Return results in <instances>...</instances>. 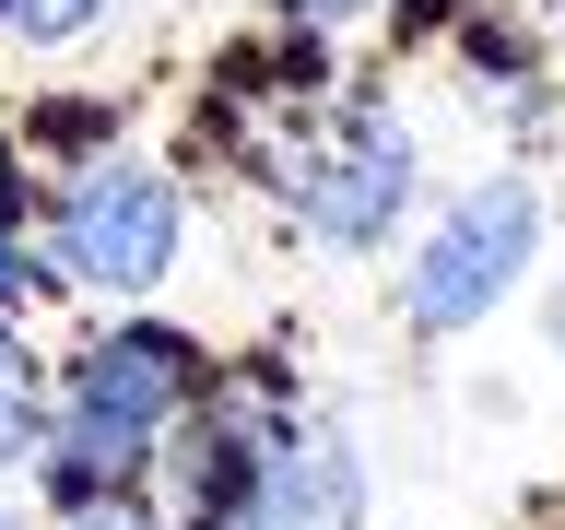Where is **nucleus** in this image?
<instances>
[{
	"instance_id": "12",
	"label": "nucleus",
	"mask_w": 565,
	"mask_h": 530,
	"mask_svg": "<svg viewBox=\"0 0 565 530\" xmlns=\"http://www.w3.org/2000/svg\"><path fill=\"white\" fill-rule=\"evenodd\" d=\"M0 530H24V519H12V507H0Z\"/></svg>"
},
{
	"instance_id": "1",
	"label": "nucleus",
	"mask_w": 565,
	"mask_h": 530,
	"mask_svg": "<svg viewBox=\"0 0 565 530\" xmlns=\"http://www.w3.org/2000/svg\"><path fill=\"white\" fill-rule=\"evenodd\" d=\"M189 389H201V353L177 342V330H118L71 365L60 389V484L95 495L118 471H141V448L189 413Z\"/></svg>"
},
{
	"instance_id": "2",
	"label": "nucleus",
	"mask_w": 565,
	"mask_h": 530,
	"mask_svg": "<svg viewBox=\"0 0 565 530\" xmlns=\"http://www.w3.org/2000/svg\"><path fill=\"white\" fill-rule=\"evenodd\" d=\"M530 247H542V201H530L519 177H483L471 201H448V224L413 247V318L424 330H459V318H483L507 283L530 272Z\"/></svg>"
},
{
	"instance_id": "4",
	"label": "nucleus",
	"mask_w": 565,
	"mask_h": 530,
	"mask_svg": "<svg viewBox=\"0 0 565 530\" xmlns=\"http://www.w3.org/2000/svg\"><path fill=\"white\" fill-rule=\"evenodd\" d=\"M295 201H307V224L330 247H365L388 212L413 201V141L388 130V118H342L330 141L295 153Z\"/></svg>"
},
{
	"instance_id": "9",
	"label": "nucleus",
	"mask_w": 565,
	"mask_h": 530,
	"mask_svg": "<svg viewBox=\"0 0 565 530\" xmlns=\"http://www.w3.org/2000/svg\"><path fill=\"white\" fill-rule=\"evenodd\" d=\"M71 530H141V519H130V507H83Z\"/></svg>"
},
{
	"instance_id": "10",
	"label": "nucleus",
	"mask_w": 565,
	"mask_h": 530,
	"mask_svg": "<svg viewBox=\"0 0 565 530\" xmlns=\"http://www.w3.org/2000/svg\"><path fill=\"white\" fill-rule=\"evenodd\" d=\"M12 295H24V259H12V247H0V307H12Z\"/></svg>"
},
{
	"instance_id": "11",
	"label": "nucleus",
	"mask_w": 565,
	"mask_h": 530,
	"mask_svg": "<svg viewBox=\"0 0 565 530\" xmlns=\"http://www.w3.org/2000/svg\"><path fill=\"white\" fill-rule=\"evenodd\" d=\"M0 212H12V166H0Z\"/></svg>"
},
{
	"instance_id": "3",
	"label": "nucleus",
	"mask_w": 565,
	"mask_h": 530,
	"mask_svg": "<svg viewBox=\"0 0 565 530\" xmlns=\"http://www.w3.org/2000/svg\"><path fill=\"white\" fill-rule=\"evenodd\" d=\"M166 259H177V201H166V177H141V166L71 177V201H60V272H71V283H95V295H141Z\"/></svg>"
},
{
	"instance_id": "8",
	"label": "nucleus",
	"mask_w": 565,
	"mask_h": 530,
	"mask_svg": "<svg viewBox=\"0 0 565 530\" xmlns=\"http://www.w3.org/2000/svg\"><path fill=\"white\" fill-rule=\"evenodd\" d=\"M282 12H307V24H353V12H377V0H282Z\"/></svg>"
},
{
	"instance_id": "13",
	"label": "nucleus",
	"mask_w": 565,
	"mask_h": 530,
	"mask_svg": "<svg viewBox=\"0 0 565 530\" xmlns=\"http://www.w3.org/2000/svg\"><path fill=\"white\" fill-rule=\"evenodd\" d=\"M554 330H565V307H554Z\"/></svg>"
},
{
	"instance_id": "7",
	"label": "nucleus",
	"mask_w": 565,
	"mask_h": 530,
	"mask_svg": "<svg viewBox=\"0 0 565 530\" xmlns=\"http://www.w3.org/2000/svg\"><path fill=\"white\" fill-rule=\"evenodd\" d=\"M212 530H282V519H271V507H259V495L236 484V495H224V519H212Z\"/></svg>"
},
{
	"instance_id": "6",
	"label": "nucleus",
	"mask_w": 565,
	"mask_h": 530,
	"mask_svg": "<svg viewBox=\"0 0 565 530\" xmlns=\"http://www.w3.org/2000/svg\"><path fill=\"white\" fill-rule=\"evenodd\" d=\"M0 12H12L24 35H47V47H60V35H83V24H95L106 0H0Z\"/></svg>"
},
{
	"instance_id": "5",
	"label": "nucleus",
	"mask_w": 565,
	"mask_h": 530,
	"mask_svg": "<svg viewBox=\"0 0 565 530\" xmlns=\"http://www.w3.org/2000/svg\"><path fill=\"white\" fill-rule=\"evenodd\" d=\"M35 424H47V401H35V353L0 330V459H24V448H35Z\"/></svg>"
}]
</instances>
